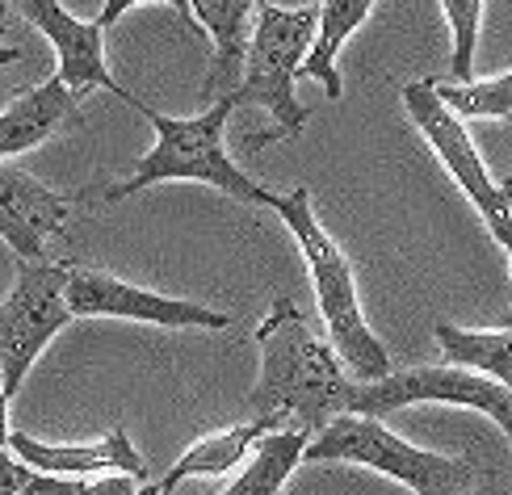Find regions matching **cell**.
Returning a JSON list of instances; mask_svg holds the SVG:
<instances>
[{"label":"cell","instance_id":"cell-1","mask_svg":"<svg viewBox=\"0 0 512 495\" xmlns=\"http://www.w3.org/2000/svg\"><path fill=\"white\" fill-rule=\"evenodd\" d=\"M261 378L252 386V412L298 433H324V424L349 416L357 382L336 361L332 344L311 328L294 298H273L256 328Z\"/></svg>","mask_w":512,"mask_h":495},{"label":"cell","instance_id":"cell-2","mask_svg":"<svg viewBox=\"0 0 512 495\" xmlns=\"http://www.w3.org/2000/svg\"><path fill=\"white\" fill-rule=\"evenodd\" d=\"M265 206L273 214H282V223L294 231L298 248H303V261H307L311 286H315V303H319V315H324L336 361L345 365V374L357 386L382 382L391 374V353H387V344L370 332L366 315H361L353 265L328 235V227H319L315 206H311V189L298 185L290 193H269Z\"/></svg>","mask_w":512,"mask_h":495},{"label":"cell","instance_id":"cell-3","mask_svg":"<svg viewBox=\"0 0 512 495\" xmlns=\"http://www.w3.org/2000/svg\"><path fill=\"white\" fill-rule=\"evenodd\" d=\"M139 114L156 126V147L143 160H135L131 177H122L114 185L101 189V202H122L131 193H143L164 181H202L223 189L227 198L265 206L269 189L256 185L248 172L227 156V118L236 114V97H223L215 105H206L194 118H168L152 105H139Z\"/></svg>","mask_w":512,"mask_h":495},{"label":"cell","instance_id":"cell-4","mask_svg":"<svg viewBox=\"0 0 512 495\" xmlns=\"http://www.w3.org/2000/svg\"><path fill=\"white\" fill-rule=\"evenodd\" d=\"M315 21H319V5H298V9H282V5H256L252 13V42H248V59H244V80L236 89V110L240 105H261L269 110L273 126L261 135H248L244 147L248 152H261L269 143L294 139L307 126L311 110L298 105L294 84H298V68L311 51L315 38Z\"/></svg>","mask_w":512,"mask_h":495},{"label":"cell","instance_id":"cell-5","mask_svg":"<svg viewBox=\"0 0 512 495\" xmlns=\"http://www.w3.org/2000/svg\"><path fill=\"white\" fill-rule=\"evenodd\" d=\"M303 462H353L412 487L416 495H471L475 483V466L466 458H445L433 449H420L370 416L328 420L324 433L307 441Z\"/></svg>","mask_w":512,"mask_h":495},{"label":"cell","instance_id":"cell-6","mask_svg":"<svg viewBox=\"0 0 512 495\" xmlns=\"http://www.w3.org/2000/svg\"><path fill=\"white\" fill-rule=\"evenodd\" d=\"M403 110H408V118L416 122V131L429 139V147L445 164V172L458 181V189L471 198V206L479 210V219L487 223V231L496 235V244L512 252V177L496 181L492 172H487L471 131H466V122H458L437 101L433 76L403 89Z\"/></svg>","mask_w":512,"mask_h":495},{"label":"cell","instance_id":"cell-7","mask_svg":"<svg viewBox=\"0 0 512 495\" xmlns=\"http://www.w3.org/2000/svg\"><path fill=\"white\" fill-rule=\"evenodd\" d=\"M72 265H21L13 273L9 294L0 298V391L13 399L21 382L34 370L42 349L68 328V303H63V286H68Z\"/></svg>","mask_w":512,"mask_h":495},{"label":"cell","instance_id":"cell-8","mask_svg":"<svg viewBox=\"0 0 512 495\" xmlns=\"http://www.w3.org/2000/svg\"><path fill=\"white\" fill-rule=\"evenodd\" d=\"M416 403H450V407H471V412L487 416L500 424V433L512 445V399L500 391L496 382H487L471 370L458 365H420V370H391L382 382L357 386L349 416H370V420H387L403 407Z\"/></svg>","mask_w":512,"mask_h":495},{"label":"cell","instance_id":"cell-9","mask_svg":"<svg viewBox=\"0 0 512 495\" xmlns=\"http://www.w3.org/2000/svg\"><path fill=\"white\" fill-rule=\"evenodd\" d=\"M63 303H68L72 319H135V324H156V328H206V332L231 328V315L223 311L189 303V298L143 290L105 269H84V265L68 269Z\"/></svg>","mask_w":512,"mask_h":495},{"label":"cell","instance_id":"cell-10","mask_svg":"<svg viewBox=\"0 0 512 495\" xmlns=\"http://www.w3.org/2000/svg\"><path fill=\"white\" fill-rule=\"evenodd\" d=\"M13 9L26 17L34 30H42V38L55 47V59H59L55 80L76 101L93 89H105V93H114L118 101L131 105V110L143 105L135 93L122 89L110 72V63H105V26L101 21H80L72 9H63L59 0H17Z\"/></svg>","mask_w":512,"mask_h":495},{"label":"cell","instance_id":"cell-11","mask_svg":"<svg viewBox=\"0 0 512 495\" xmlns=\"http://www.w3.org/2000/svg\"><path fill=\"white\" fill-rule=\"evenodd\" d=\"M72 202L42 185L34 172L17 164H0V240L13 248L21 265L47 261V244L68 227Z\"/></svg>","mask_w":512,"mask_h":495},{"label":"cell","instance_id":"cell-12","mask_svg":"<svg viewBox=\"0 0 512 495\" xmlns=\"http://www.w3.org/2000/svg\"><path fill=\"white\" fill-rule=\"evenodd\" d=\"M9 454L30 475H51V479H97V475H126L135 483L147 479V462L126 437V428H110L101 441H84V445H51L30 433H9Z\"/></svg>","mask_w":512,"mask_h":495},{"label":"cell","instance_id":"cell-13","mask_svg":"<svg viewBox=\"0 0 512 495\" xmlns=\"http://www.w3.org/2000/svg\"><path fill=\"white\" fill-rule=\"evenodd\" d=\"M198 21V30L210 34L215 55H210V72L202 76V101L215 105L223 97H236L244 80V59L252 42V0H194V5H177Z\"/></svg>","mask_w":512,"mask_h":495},{"label":"cell","instance_id":"cell-14","mask_svg":"<svg viewBox=\"0 0 512 495\" xmlns=\"http://www.w3.org/2000/svg\"><path fill=\"white\" fill-rule=\"evenodd\" d=\"M80 122H84L80 101L63 89L55 76L42 80L38 89H21L5 110H0V164L9 156L34 152V147H42L51 135L72 131Z\"/></svg>","mask_w":512,"mask_h":495},{"label":"cell","instance_id":"cell-15","mask_svg":"<svg viewBox=\"0 0 512 495\" xmlns=\"http://www.w3.org/2000/svg\"><path fill=\"white\" fill-rule=\"evenodd\" d=\"M277 420H265V416H252L248 424H236V428H223L215 437H202L185 449V454L168 466V475L156 483V487H143V495H177L181 483L189 479H219V475H231L236 466H244V458L252 454V445L277 433Z\"/></svg>","mask_w":512,"mask_h":495},{"label":"cell","instance_id":"cell-16","mask_svg":"<svg viewBox=\"0 0 512 495\" xmlns=\"http://www.w3.org/2000/svg\"><path fill=\"white\" fill-rule=\"evenodd\" d=\"M370 13H374V0H328V5H319L315 38H311L303 68H298V80H319L332 101L345 97V84H340V72H336V55L345 47V38H353L366 26Z\"/></svg>","mask_w":512,"mask_h":495},{"label":"cell","instance_id":"cell-17","mask_svg":"<svg viewBox=\"0 0 512 495\" xmlns=\"http://www.w3.org/2000/svg\"><path fill=\"white\" fill-rule=\"evenodd\" d=\"M307 441L311 437L298 433V428H277V433H269L252 445V454L244 458L236 479L223 483V487H206L198 495H277L286 487V479L294 475V466L303 462Z\"/></svg>","mask_w":512,"mask_h":495},{"label":"cell","instance_id":"cell-18","mask_svg":"<svg viewBox=\"0 0 512 495\" xmlns=\"http://www.w3.org/2000/svg\"><path fill=\"white\" fill-rule=\"evenodd\" d=\"M433 336L441 344L445 361L496 382L512 399V332H466V328H454V324H445V319H437Z\"/></svg>","mask_w":512,"mask_h":495},{"label":"cell","instance_id":"cell-19","mask_svg":"<svg viewBox=\"0 0 512 495\" xmlns=\"http://www.w3.org/2000/svg\"><path fill=\"white\" fill-rule=\"evenodd\" d=\"M433 93L458 122H466V118H504V122H512V72L492 76V80H471V84L433 80Z\"/></svg>","mask_w":512,"mask_h":495},{"label":"cell","instance_id":"cell-20","mask_svg":"<svg viewBox=\"0 0 512 495\" xmlns=\"http://www.w3.org/2000/svg\"><path fill=\"white\" fill-rule=\"evenodd\" d=\"M441 13L450 17V30H454L450 80H445V84H471L475 80V38H479L483 5H479V0H445Z\"/></svg>","mask_w":512,"mask_h":495},{"label":"cell","instance_id":"cell-21","mask_svg":"<svg viewBox=\"0 0 512 495\" xmlns=\"http://www.w3.org/2000/svg\"><path fill=\"white\" fill-rule=\"evenodd\" d=\"M26 483L30 470L9 454V445H0V495H26Z\"/></svg>","mask_w":512,"mask_h":495},{"label":"cell","instance_id":"cell-22","mask_svg":"<svg viewBox=\"0 0 512 495\" xmlns=\"http://www.w3.org/2000/svg\"><path fill=\"white\" fill-rule=\"evenodd\" d=\"M9 399H5V391H0V445H9Z\"/></svg>","mask_w":512,"mask_h":495},{"label":"cell","instance_id":"cell-23","mask_svg":"<svg viewBox=\"0 0 512 495\" xmlns=\"http://www.w3.org/2000/svg\"><path fill=\"white\" fill-rule=\"evenodd\" d=\"M13 17H17L13 0H0V34H9V30H13Z\"/></svg>","mask_w":512,"mask_h":495},{"label":"cell","instance_id":"cell-24","mask_svg":"<svg viewBox=\"0 0 512 495\" xmlns=\"http://www.w3.org/2000/svg\"><path fill=\"white\" fill-rule=\"evenodd\" d=\"M21 59V51L17 47H5V42H0V68H9V63H17Z\"/></svg>","mask_w":512,"mask_h":495},{"label":"cell","instance_id":"cell-25","mask_svg":"<svg viewBox=\"0 0 512 495\" xmlns=\"http://www.w3.org/2000/svg\"><path fill=\"white\" fill-rule=\"evenodd\" d=\"M504 328H508V332H512V307H508V315H504Z\"/></svg>","mask_w":512,"mask_h":495},{"label":"cell","instance_id":"cell-26","mask_svg":"<svg viewBox=\"0 0 512 495\" xmlns=\"http://www.w3.org/2000/svg\"><path fill=\"white\" fill-rule=\"evenodd\" d=\"M508 273H512V252H508Z\"/></svg>","mask_w":512,"mask_h":495}]
</instances>
